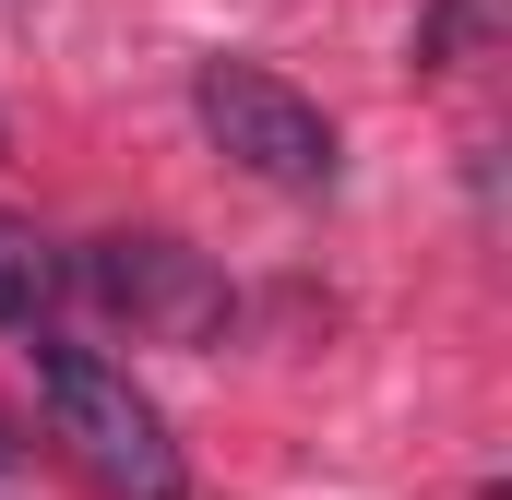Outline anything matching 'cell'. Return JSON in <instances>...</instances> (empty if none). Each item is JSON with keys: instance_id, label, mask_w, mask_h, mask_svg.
<instances>
[{"instance_id": "277c9868", "label": "cell", "mask_w": 512, "mask_h": 500, "mask_svg": "<svg viewBox=\"0 0 512 500\" xmlns=\"http://www.w3.org/2000/svg\"><path fill=\"white\" fill-rule=\"evenodd\" d=\"M48 286H60V250L36 239L24 215H0V322H36V310H48Z\"/></svg>"}, {"instance_id": "3957f363", "label": "cell", "mask_w": 512, "mask_h": 500, "mask_svg": "<svg viewBox=\"0 0 512 500\" xmlns=\"http://www.w3.org/2000/svg\"><path fill=\"white\" fill-rule=\"evenodd\" d=\"M84 298L120 310L131 334H155V346H203V334H227V286H215V262H203L191 239H155V227H120V239L84 250Z\"/></svg>"}, {"instance_id": "6da1fadb", "label": "cell", "mask_w": 512, "mask_h": 500, "mask_svg": "<svg viewBox=\"0 0 512 500\" xmlns=\"http://www.w3.org/2000/svg\"><path fill=\"white\" fill-rule=\"evenodd\" d=\"M36 405H48L60 453H72L108 500H179L191 489V477H179V441H167V417H155V393H143L120 358L36 334Z\"/></svg>"}, {"instance_id": "5b68a950", "label": "cell", "mask_w": 512, "mask_h": 500, "mask_svg": "<svg viewBox=\"0 0 512 500\" xmlns=\"http://www.w3.org/2000/svg\"><path fill=\"white\" fill-rule=\"evenodd\" d=\"M0 465H12V417H0Z\"/></svg>"}, {"instance_id": "7a4b0ae2", "label": "cell", "mask_w": 512, "mask_h": 500, "mask_svg": "<svg viewBox=\"0 0 512 500\" xmlns=\"http://www.w3.org/2000/svg\"><path fill=\"white\" fill-rule=\"evenodd\" d=\"M191 120L215 131V155L251 167L262 191H322L334 179V120L286 72H262V60H203L191 72Z\"/></svg>"}]
</instances>
